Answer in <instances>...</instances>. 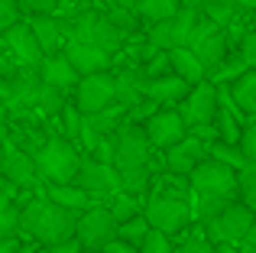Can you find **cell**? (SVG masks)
<instances>
[{
	"label": "cell",
	"instance_id": "1",
	"mask_svg": "<svg viewBox=\"0 0 256 253\" xmlns=\"http://www.w3.org/2000/svg\"><path fill=\"white\" fill-rule=\"evenodd\" d=\"M75 221H78L75 211L62 208V204L52 202L49 195L32 198V202L20 211V230L30 234L36 244H46V247L75 237Z\"/></svg>",
	"mask_w": 256,
	"mask_h": 253
},
{
	"label": "cell",
	"instance_id": "2",
	"mask_svg": "<svg viewBox=\"0 0 256 253\" xmlns=\"http://www.w3.org/2000/svg\"><path fill=\"white\" fill-rule=\"evenodd\" d=\"M36 166L42 182L49 185H68L75 182L78 166H82V152L68 136H52L36 150Z\"/></svg>",
	"mask_w": 256,
	"mask_h": 253
},
{
	"label": "cell",
	"instance_id": "3",
	"mask_svg": "<svg viewBox=\"0 0 256 253\" xmlns=\"http://www.w3.org/2000/svg\"><path fill=\"white\" fill-rule=\"evenodd\" d=\"M143 214L150 221V228L172 237L192 224V202H188L185 192H162V195H152L143 204Z\"/></svg>",
	"mask_w": 256,
	"mask_h": 253
},
{
	"label": "cell",
	"instance_id": "4",
	"mask_svg": "<svg viewBox=\"0 0 256 253\" xmlns=\"http://www.w3.org/2000/svg\"><path fill=\"white\" fill-rule=\"evenodd\" d=\"M68 26H72L68 39H78V42H91V46H98V49L110 52V56L120 49V46H124V30H120V26L114 23L107 13L88 10V13H82V16H75Z\"/></svg>",
	"mask_w": 256,
	"mask_h": 253
},
{
	"label": "cell",
	"instance_id": "5",
	"mask_svg": "<svg viewBox=\"0 0 256 253\" xmlns=\"http://www.w3.org/2000/svg\"><path fill=\"white\" fill-rule=\"evenodd\" d=\"M188 188L198 195H224L237 198V169L214 156H204L192 172H188Z\"/></svg>",
	"mask_w": 256,
	"mask_h": 253
},
{
	"label": "cell",
	"instance_id": "6",
	"mask_svg": "<svg viewBox=\"0 0 256 253\" xmlns=\"http://www.w3.org/2000/svg\"><path fill=\"white\" fill-rule=\"evenodd\" d=\"M256 211H250L244 202H227V208H220L211 221H204V237L211 244H240L250 230Z\"/></svg>",
	"mask_w": 256,
	"mask_h": 253
},
{
	"label": "cell",
	"instance_id": "7",
	"mask_svg": "<svg viewBox=\"0 0 256 253\" xmlns=\"http://www.w3.org/2000/svg\"><path fill=\"white\" fill-rule=\"evenodd\" d=\"M188 49L201 58V65H204L208 72L218 68V65L224 62V56H227V32H224V26H218L214 20H208L204 13H201L198 23H194V30H192V36H188Z\"/></svg>",
	"mask_w": 256,
	"mask_h": 253
},
{
	"label": "cell",
	"instance_id": "8",
	"mask_svg": "<svg viewBox=\"0 0 256 253\" xmlns=\"http://www.w3.org/2000/svg\"><path fill=\"white\" fill-rule=\"evenodd\" d=\"M156 146L150 143L143 126L130 124V126H120L114 133V169L124 172V169H136V166H150V152Z\"/></svg>",
	"mask_w": 256,
	"mask_h": 253
},
{
	"label": "cell",
	"instance_id": "9",
	"mask_svg": "<svg viewBox=\"0 0 256 253\" xmlns=\"http://www.w3.org/2000/svg\"><path fill=\"white\" fill-rule=\"evenodd\" d=\"M75 237L84 250H100L107 240L117 237V218L110 214V208L98 204V208H84L75 221Z\"/></svg>",
	"mask_w": 256,
	"mask_h": 253
},
{
	"label": "cell",
	"instance_id": "10",
	"mask_svg": "<svg viewBox=\"0 0 256 253\" xmlns=\"http://www.w3.org/2000/svg\"><path fill=\"white\" fill-rule=\"evenodd\" d=\"M182 120H185V126L192 130V126H204L214 120V114H218V84L211 82V78H204V82L192 84L188 88V94L182 98Z\"/></svg>",
	"mask_w": 256,
	"mask_h": 253
},
{
	"label": "cell",
	"instance_id": "11",
	"mask_svg": "<svg viewBox=\"0 0 256 253\" xmlns=\"http://www.w3.org/2000/svg\"><path fill=\"white\" fill-rule=\"evenodd\" d=\"M107 104H114V75L107 72H94V75H82L75 84V108L82 114H98Z\"/></svg>",
	"mask_w": 256,
	"mask_h": 253
},
{
	"label": "cell",
	"instance_id": "12",
	"mask_svg": "<svg viewBox=\"0 0 256 253\" xmlns=\"http://www.w3.org/2000/svg\"><path fill=\"white\" fill-rule=\"evenodd\" d=\"M75 185H82L84 192H91L94 198L98 195H117L120 188V172L114 169L110 162H100L94 156H82V166H78Z\"/></svg>",
	"mask_w": 256,
	"mask_h": 253
},
{
	"label": "cell",
	"instance_id": "13",
	"mask_svg": "<svg viewBox=\"0 0 256 253\" xmlns=\"http://www.w3.org/2000/svg\"><path fill=\"white\" fill-rule=\"evenodd\" d=\"M143 130H146V136H150V143L156 146V150H169L172 143H178L188 133V126L182 120L178 108H156Z\"/></svg>",
	"mask_w": 256,
	"mask_h": 253
},
{
	"label": "cell",
	"instance_id": "14",
	"mask_svg": "<svg viewBox=\"0 0 256 253\" xmlns=\"http://www.w3.org/2000/svg\"><path fill=\"white\" fill-rule=\"evenodd\" d=\"M0 169H4L6 182H10L13 188H39V185H42V176H39V166H36V156H32V152H23V150L6 152Z\"/></svg>",
	"mask_w": 256,
	"mask_h": 253
},
{
	"label": "cell",
	"instance_id": "15",
	"mask_svg": "<svg viewBox=\"0 0 256 253\" xmlns=\"http://www.w3.org/2000/svg\"><path fill=\"white\" fill-rule=\"evenodd\" d=\"M204 156H208V143L201 136H194V133H185L178 143H172L166 150V166H169L175 176H188Z\"/></svg>",
	"mask_w": 256,
	"mask_h": 253
},
{
	"label": "cell",
	"instance_id": "16",
	"mask_svg": "<svg viewBox=\"0 0 256 253\" xmlns=\"http://www.w3.org/2000/svg\"><path fill=\"white\" fill-rule=\"evenodd\" d=\"M36 72H39V78H42V84H49V88H56V91H75V84H78V72H75V65L68 62V56L65 52H52V56H42V62L36 65Z\"/></svg>",
	"mask_w": 256,
	"mask_h": 253
},
{
	"label": "cell",
	"instance_id": "17",
	"mask_svg": "<svg viewBox=\"0 0 256 253\" xmlns=\"http://www.w3.org/2000/svg\"><path fill=\"white\" fill-rule=\"evenodd\" d=\"M30 26H32V36H36V42H39V49H42V56L62 52L65 42H68V32H72V26L62 23V20H56L52 13H32Z\"/></svg>",
	"mask_w": 256,
	"mask_h": 253
},
{
	"label": "cell",
	"instance_id": "18",
	"mask_svg": "<svg viewBox=\"0 0 256 253\" xmlns=\"http://www.w3.org/2000/svg\"><path fill=\"white\" fill-rule=\"evenodd\" d=\"M4 46L10 49V56L16 58L20 65H39L42 62V49H39L36 36H32V26L16 20L10 30L4 32Z\"/></svg>",
	"mask_w": 256,
	"mask_h": 253
},
{
	"label": "cell",
	"instance_id": "19",
	"mask_svg": "<svg viewBox=\"0 0 256 253\" xmlns=\"http://www.w3.org/2000/svg\"><path fill=\"white\" fill-rule=\"evenodd\" d=\"M62 52L68 56V62L75 65L78 75H94V72H107V68H110V58H114L110 52L98 49V46H91V42H78V39H68Z\"/></svg>",
	"mask_w": 256,
	"mask_h": 253
},
{
	"label": "cell",
	"instance_id": "20",
	"mask_svg": "<svg viewBox=\"0 0 256 253\" xmlns=\"http://www.w3.org/2000/svg\"><path fill=\"white\" fill-rule=\"evenodd\" d=\"M188 88H192V84H188L185 78H178L175 72H169V75H159V78H150V82H146V98L156 101L159 108H172V104H178L182 98L188 94Z\"/></svg>",
	"mask_w": 256,
	"mask_h": 253
},
{
	"label": "cell",
	"instance_id": "21",
	"mask_svg": "<svg viewBox=\"0 0 256 253\" xmlns=\"http://www.w3.org/2000/svg\"><path fill=\"white\" fill-rule=\"evenodd\" d=\"M146 82H150V78H146L143 72H136V68L120 72V75L114 78V101L124 104L126 110L136 108V104H143L146 101Z\"/></svg>",
	"mask_w": 256,
	"mask_h": 253
},
{
	"label": "cell",
	"instance_id": "22",
	"mask_svg": "<svg viewBox=\"0 0 256 253\" xmlns=\"http://www.w3.org/2000/svg\"><path fill=\"white\" fill-rule=\"evenodd\" d=\"M169 65H172L175 75L185 78L188 84H198V82L208 78V68L201 65V58L194 56L188 46H172V49H169Z\"/></svg>",
	"mask_w": 256,
	"mask_h": 253
},
{
	"label": "cell",
	"instance_id": "23",
	"mask_svg": "<svg viewBox=\"0 0 256 253\" xmlns=\"http://www.w3.org/2000/svg\"><path fill=\"white\" fill-rule=\"evenodd\" d=\"M230 101L240 108L244 117H256V68H246L244 75H237L230 82Z\"/></svg>",
	"mask_w": 256,
	"mask_h": 253
},
{
	"label": "cell",
	"instance_id": "24",
	"mask_svg": "<svg viewBox=\"0 0 256 253\" xmlns=\"http://www.w3.org/2000/svg\"><path fill=\"white\" fill-rule=\"evenodd\" d=\"M46 195H49L52 202H58L62 208L75 211V214H82L84 208H91V198H94L91 192H84L82 185H75V182H68V185H49Z\"/></svg>",
	"mask_w": 256,
	"mask_h": 253
},
{
	"label": "cell",
	"instance_id": "25",
	"mask_svg": "<svg viewBox=\"0 0 256 253\" xmlns=\"http://www.w3.org/2000/svg\"><path fill=\"white\" fill-rule=\"evenodd\" d=\"M201 10H194V6H185L182 4L178 10L169 16V32H172V46H188V36H192L194 23H198Z\"/></svg>",
	"mask_w": 256,
	"mask_h": 253
},
{
	"label": "cell",
	"instance_id": "26",
	"mask_svg": "<svg viewBox=\"0 0 256 253\" xmlns=\"http://www.w3.org/2000/svg\"><path fill=\"white\" fill-rule=\"evenodd\" d=\"M182 6V0H133V10H136L140 20H150V23H159V20H169L175 10Z\"/></svg>",
	"mask_w": 256,
	"mask_h": 253
},
{
	"label": "cell",
	"instance_id": "27",
	"mask_svg": "<svg viewBox=\"0 0 256 253\" xmlns=\"http://www.w3.org/2000/svg\"><path fill=\"white\" fill-rule=\"evenodd\" d=\"M88 120L94 124V130L98 133H117L120 126H124V117H126V108L124 104H107L104 110H98V114H84Z\"/></svg>",
	"mask_w": 256,
	"mask_h": 253
},
{
	"label": "cell",
	"instance_id": "28",
	"mask_svg": "<svg viewBox=\"0 0 256 253\" xmlns=\"http://www.w3.org/2000/svg\"><path fill=\"white\" fill-rule=\"evenodd\" d=\"M237 198L250 211H256V159H246L237 169Z\"/></svg>",
	"mask_w": 256,
	"mask_h": 253
},
{
	"label": "cell",
	"instance_id": "29",
	"mask_svg": "<svg viewBox=\"0 0 256 253\" xmlns=\"http://www.w3.org/2000/svg\"><path fill=\"white\" fill-rule=\"evenodd\" d=\"M110 198H114V202L107 204V208H110L114 218H117V224L143 214V202H136V195H130V192H117V195H110Z\"/></svg>",
	"mask_w": 256,
	"mask_h": 253
},
{
	"label": "cell",
	"instance_id": "30",
	"mask_svg": "<svg viewBox=\"0 0 256 253\" xmlns=\"http://www.w3.org/2000/svg\"><path fill=\"white\" fill-rule=\"evenodd\" d=\"M20 204H13L10 195L0 198V237H20Z\"/></svg>",
	"mask_w": 256,
	"mask_h": 253
},
{
	"label": "cell",
	"instance_id": "31",
	"mask_svg": "<svg viewBox=\"0 0 256 253\" xmlns=\"http://www.w3.org/2000/svg\"><path fill=\"white\" fill-rule=\"evenodd\" d=\"M208 156L220 159V162H227L230 169H240V166L246 162L244 150H240V143H220V140H214V143H208Z\"/></svg>",
	"mask_w": 256,
	"mask_h": 253
},
{
	"label": "cell",
	"instance_id": "32",
	"mask_svg": "<svg viewBox=\"0 0 256 253\" xmlns=\"http://www.w3.org/2000/svg\"><path fill=\"white\" fill-rule=\"evenodd\" d=\"M146 234H150V221H146V214H136V218H130V221L117 224V237L126 240V244H133V247H140Z\"/></svg>",
	"mask_w": 256,
	"mask_h": 253
},
{
	"label": "cell",
	"instance_id": "33",
	"mask_svg": "<svg viewBox=\"0 0 256 253\" xmlns=\"http://www.w3.org/2000/svg\"><path fill=\"white\" fill-rule=\"evenodd\" d=\"M62 104H65V98H62V91H56V88H49V84H39V91H36V98H32V108H36V110H46V117H52V114H58V110H62Z\"/></svg>",
	"mask_w": 256,
	"mask_h": 253
},
{
	"label": "cell",
	"instance_id": "34",
	"mask_svg": "<svg viewBox=\"0 0 256 253\" xmlns=\"http://www.w3.org/2000/svg\"><path fill=\"white\" fill-rule=\"evenodd\" d=\"M246 68H250V65L244 62V56H234V58H227V56H224V62H220L218 68H211L208 75H211V82H214V84H220V82H234V78L244 75Z\"/></svg>",
	"mask_w": 256,
	"mask_h": 253
},
{
	"label": "cell",
	"instance_id": "35",
	"mask_svg": "<svg viewBox=\"0 0 256 253\" xmlns=\"http://www.w3.org/2000/svg\"><path fill=\"white\" fill-rule=\"evenodd\" d=\"M140 253H172L169 234H162V230L150 228V234H146V237H143V244H140Z\"/></svg>",
	"mask_w": 256,
	"mask_h": 253
},
{
	"label": "cell",
	"instance_id": "36",
	"mask_svg": "<svg viewBox=\"0 0 256 253\" xmlns=\"http://www.w3.org/2000/svg\"><path fill=\"white\" fill-rule=\"evenodd\" d=\"M172 253H214V244L204 237V228H194L192 237H188L178 250H172Z\"/></svg>",
	"mask_w": 256,
	"mask_h": 253
},
{
	"label": "cell",
	"instance_id": "37",
	"mask_svg": "<svg viewBox=\"0 0 256 253\" xmlns=\"http://www.w3.org/2000/svg\"><path fill=\"white\" fill-rule=\"evenodd\" d=\"M198 218L201 221H211L214 214H218L220 208H227V202H234V198H224V195H198Z\"/></svg>",
	"mask_w": 256,
	"mask_h": 253
},
{
	"label": "cell",
	"instance_id": "38",
	"mask_svg": "<svg viewBox=\"0 0 256 253\" xmlns=\"http://www.w3.org/2000/svg\"><path fill=\"white\" fill-rule=\"evenodd\" d=\"M58 117H62V126H65V136L68 140H78V130H82V110L72 108V104H62V110H58Z\"/></svg>",
	"mask_w": 256,
	"mask_h": 253
},
{
	"label": "cell",
	"instance_id": "39",
	"mask_svg": "<svg viewBox=\"0 0 256 253\" xmlns=\"http://www.w3.org/2000/svg\"><path fill=\"white\" fill-rule=\"evenodd\" d=\"M20 20V0H0V36Z\"/></svg>",
	"mask_w": 256,
	"mask_h": 253
},
{
	"label": "cell",
	"instance_id": "40",
	"mask_svg": "<svg viewBox=\"0 0 256 253\" xmlns=\"http://www.w3.org/2000/svg\"><path fill=\"white\" fill-rule=\"evenodd\" d=\"M240 150H244V156H246V159H256V117H253V124H246V126H244V136H240Z\"/></svg>",
	"mask_w": 256,
	"mask_h": 253
},
{
	"label": "cell",
	"instance_id": "41",
	"mask_svg": "<svg viewBox=\"0 0 256 253\" xmlns=\"http://www.w3.org/2000/svg\"><path fill=\"white\" fill-rule=\"evenodd\" d=\"M20 6L30 10V13H56L58 0H20Z\"/></svg>",
	"mask_w": 256,
	"mask_h": 253
},
{
	"label": "cell",
	"instance_id": "42",
	"mask_svg": "<svg viewBox=\"0 0 256 253\" xmlns=\"http://www.w3.org/2000/svg\"><path fill=\"white\" fill-rule=\"evenodd\" d=\"M240 56H244V62L250 65V68H256V32H246V36H244Z\"/></svg>",
	"mask_w": 256,
	"mask_h": 253
},
{
	"label": "cell",
	"instance_id": "43",
	"mask_svg": "<svg viewBox=\"0 0 256 253\" xmlns=\"http://www.w3.org/2000/svg\"><path fill=\"white\" fill-rule=\"evenodd\" d=\"M100 253H140V247H133V244L120 240V237H114V240H107L104 247H100Z\"/></svg>",
	"mask_w": 256,
	"mask_h": 253
},
{
	"label": "cell",
	"instance_id": "44",
	"mask_svg": "<svg viewBox=\"0 0 256 253\" xmlns=\"http://www.w3.org/2000/svg\"><path fill=\"white\" fill-rule=\"evenodd\" d=\"M84 247L78 244V237H68V240H62V244H52L49 253H82Z\"/></svg>",
	"mask_w": 256,
	"mask_h": 253
},
{
	"label": "cell",
	"instance_id": "45",
	"mask_svg": "<svg viewBox=\"0 0 256 253\" xmlns=\"http://www.w3.org/2000/svg\"><path fill=\"white\" fill-rule=\"evenodd\" d=\"M240 244H244V253H256V218H253L250 230H246V237H244Z\"/></svg>",
	"mask_w": 256,
	"mask_h": 253
},
{
	"label": "cell",
	"instance_id": "46",
	"mask_svg": "<svg viewBox=\"0 0 256 253\" xmlns=\"http://www.w3.org/2000/svg\"><path fill=\"white\" fill-rule=\"evenodd\" d=\"M237 6L240 10H253L256 13V0H237Z\"/></svg>",
	"mask_w": 256,
	"mask_h": 253
},
{
	"label": "cell",
	"instance_id": "47",
	"mask_svg": "<svg viewBox=\"0 0 256 253\" xmlns=\"http://www.w3.org/2000/svg\"><path fill=\"white\" fill-rule=\"evenodd\" d=\"M204 4H227V6H237V0H204ZM240 10V6H237Z\"/></svg>",
	"mask_w": 256,
	"mask_h": 253
},
{
	"label": "cell",
	"instance_id": "48",
	"mask_svg": "<svg viewBox=\"0 0 256 253\" xmlns=\"http://www.w3.org/2000/svg\"><path fill=\"white\" fill-rule=\"evenodd\" d=\"M32 253H46V250H32Z\"/></svg>",
	"mask_w": 256,
	"mask_h": 253
}]
</instances>
